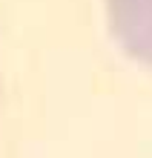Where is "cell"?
<instances>
[{
	"instance_id": "obj_1",
	"label": "cell",
	"mask_w": 152,
	"mask_h": 158,
	"mask_svg": "<svg viewBox=\"0 0 152 158\" xmlns=\"http://www.w3.org/2000/svg\"><path fill=\"white\" fill-rule=\"evenodd\" d=\"M118 40L152 66V0H106Z\"/></svg>"
}]
</instances>
